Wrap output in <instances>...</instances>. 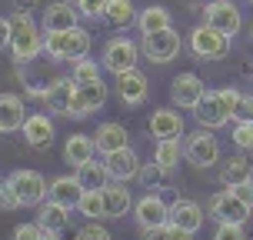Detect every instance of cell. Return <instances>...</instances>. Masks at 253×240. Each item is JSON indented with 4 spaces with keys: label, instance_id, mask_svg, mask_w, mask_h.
I'll list each match as a JSON object with an SVG mask.
<instances>
[{
    "label": "cell",
    "instance_id": "cell-26",
    "mask_svg": "<svg viewBox=\"0 0 253 240\" xmlns=\"http://www.w3.org/2000/svg\"><path fill=\"white\" fill-rule=\"evenodd\" d=\"M27 120V107L17 94H0V127L10 134V130H20Z\"/></svg>",
    "mask_w": 253,
    "mask_h": 240
},
{
    "label": "cell",
    "instance_id": "cell-43",
    "mask_svg": "<svg viewBox=\"0 0 253 240\" xmlns=\"http://www.w3.org/2000/svg\"><path fill=\"white\" fill-rule=\"evenodd\" d=\"M233 120H253V97L243 94V100H240V107H237V117H233Z\"/></svg>",
    "mask_w": 253,
    "mask_h": 240
},
{
    "label": "cell",
    "instance_id": "cell-35",
    "mask_svg": "<svg viewBox=\"0 0 253 240\" xmlns=\"http://www.w3.org/2000/svg\"><path fill=\"white\" fill-rule=\"evenodd\" d=\"M230 140H233L240 150H253V120H233Z\"/></svg>",
    "mask_w": 253,
    "mask_h": 240
},
{
    "label": "cell",
    "instance_id": "cell-38",
    "mask_svg": "<svg viewBox=\"0 0 253 240\" xmlns=\"http://www.w3.org/2000/svg\"><path fill=\"white\" fill-rule=\"evenodd\" d=\"M74 3L80 17H103V10H107V0H74Z\"/></svg>",
    "mask_w": 253,
    "mask_h": 240
},
{
    "label": "cell",
    "instance_id": "cell-44",
    "mask_svg": "<svg viewBox=\"0 0 253 240\" xmlns=\"http://www.w3.org/2000/svg\"><path fill=\"white\" fill-rule=\"evenodd\" d=\"M0 207H7V210H13V207H20V203H17V197H13L10 190H7V184H3V190H0Z\"/></svg>",
    "mask_w": 253,
    "mask_h": 240
},
{
    "label": "cell",
    "instance_id": "cell-25",
    "mask_svg": "<svg viewBox=\"0 0 253 240\" xmlns=\"http://www.w3.org/2000/svg\"><path fill=\"white\" fill-rule=\"evenodd\" d=\"M250 177H253V160L247 157V150L223 160V167H220V184L223 187H237V184H243V180H250Z\"/></svg>",
    "mask_w": 253,
    "mask_h": 240
},
{
    "label": "cell",
    "instance_id": "cell-17",
    "mask_svg": "<svg viewBox=\"0 0 253 240\" xmlns=\"http://www.w3.org/2000/svg\"><path fill=\"white\" fill-rule=\"evenodd\" d=\"M203 80L193 70H187V74H180V77H173V84H170V97H173V103L177 107H187V110H193L197 103L203 100Z\"/></svg>",
    "mask_w": 253,
    "mask_h": 240
},
{
    "label": "cell",
    "instance_id": "cell-2",
    "mask_svg": "<svg viewBox=\"0 0 253 240\" xmlns=\"http://www.w3.org/2000/svg\"><path fill=\"white\" fill-rule=\"evenodd\" d=\"M93 47V40L84 27H70V30H43V53L57 63H70L84 60Z\"/></svg>",
    "mask_w": 253,
    "mask_h": 240
},
{
    "label": "cell",
    "instance_id": "cell-30",
    "mask_svg": "<svg viewBox=\"0 0 253 240\" xmlns=\"http://www.w3.org/2000/svg\"><path fill=\"white\" fill-rule=\"evenodd\" d=\"M137 27L140 34H157V30H167L170 24V10L167 7H160V3H153V7H143V10L137 13Z\"/></svg>",
    "mask_w": 253,
    "mask_h": 240
},
{
    "label": "cell",
    "instance_id": "cell-33",
    "mask_svg": "<svg viewBox=\"0 0 253 240\" xmlns=\"http://www.w3.org/2000/svg\"><path fill=\"white\" fill-rule=\"evenodd\" d=\"M77 210L87 217V220H100V217H107L103 190H84V197H80V203H77Z\"/></svg>",
    "mask_w": 253,
    "mask_h": 240
},
{
    "label": "cell",
    "instance_id": "cell-5",
    "mask_svg": "<svg viewBox=\"0 0 253 240\" xmlns=\"http://www.w3.org/2000/svg\"><path fill=\"white\" fill-rule=\"evenodd\" d=\"M140 57H143V53H140V44H133L126 34H117V37H110L103 44L100 67L117 77V74H124V70H133Z\"/></svg>",
    "mask_w": 253,
    "mask_h": 240
},
{
    "label": "cell",
    "instance_id": "cell-15",
    "mask_svg": "<svg viewBox=\"0 0 253 240\" xmlns=\"http://www.w3.org/2000/svg\"><path fill=\"white\" fill-rule=\"evenodd\" d=\"M183 134H187V124H183L180 110L157 107L150 114V137L153 140H183Z\"/></svg>",
    "mask_w": 253,
    "mask_h": 240
},
{
    "label": "cell",
    "instance_id": "cell-32",
    "mask_svg": "<svg viewBox=\"0 0 253 240\" xmlns=\"http://www.w3.org/2000/svg\"><path fill=\"white\" fill-rule=\"evenodd\" d=\"M153 160L167 170H177V164L183 160V140H157Z\"/></svg>",
    "mask_w": 253,
    "mask_h": 240
},
{
    "label": "cell",
    "instance_id": "cell-16",
    "mask_svg": "<svg viewBox=\"0 0 253 240\" xmlns=\"http://www.w3.org/2000/svg\"><path fill=\"white\" fill-rule=\"evenodd\" d=\"M74 90H77V84H74V77H57L50 87L43 90V107L50 110L53 117H70V107H74Z\"/></svg>",
    "mask_w": 253,
    "mask_h": 240
},
{
    "label": "cell",
    "instance_id": "cell-46",
    "mask_svg": "<svg viewBox=\"0 0 253 240\" xmlns=\"http://www.w3.org/2000/svg\"><path fill=\"white\" fill-rule=\"evenodd\" d=\"M37 7V0H13V10H24V13H30Z\"/></svg>",
    "mask_w": 253,
    "mask_h": 240
},
{
    "label": "cell",
    "instance_id": "cell-3",
    "mask_svg": "<svg viewBox=\"0 0 253 240\" xmlns=\"http://www.w3.org/2000/svg\"><path fill=\"white\" fill-rule=\"evenodd\" d=\"M10 24H13V40H10V53L13 63H30L43 53V34H40L37 20L24 10H13L10 13Z\"/></svg>",
    "mask_w": 253,
    "mask_h": 240
},
{
    "label": "cell",
    "instance_id": "cell-12",
    "mask_svg": "<svg viewBox=\"0 0 253 240\" xmlns=\"http://www.w3.org/2000/svg\"><path fill=\"white\" fill-rule=\"evenodd\" d=\"M203 20L216 30H223L227 37H237L243 27V10L233 3V0H210L207 10H203Z\"/></svg>",
    "mask_w": 253,
    "mask_h": 240
},
{
    "label": "cell",
    "instance_id": "cell-14",
    "mask_svg": "<svg viewBox=\"0 0 253 240\" xmlns=\"http://www.w3.org/2000/svg\"><path fill=\"white\" fill-rule=\"evenodd\" d=\"M20 134H24V140L34 147V150H47L53 144V137H57V127H53V114H27L24 127H20Z\"/></svg>",
    "mask_w": 253,
    "mask_h": 240
},
{
    "label": "cell",
    "instance_id": "cell-47",
    "mask_svg": "<svg viewBox=\"0 0 253 240\" xmlns=\"http://www.w3.org/2000/svg\"><path fill=\"white\" fill-rule=\"evenodd\" d=\"M40 240H60V234H57V230H43V234H40Z\"/></svg>",
    "mask_w": 253,
    "mask_h": 240
},
{
    "label": "cell",
    "instance_id": "cell-24",
    "mask_svg": "<svg viewBox=\"0 0 253 240\" xmlns=\"http://www.w3.org/2000/svg\"><path fill=\"white\" fill-rule=\"evenodd\" d=\"M93 153H97V144H93L90 134H74L63 144V160L70 167H80V164H87V160H93Z\"/></svg>",
    "mask_w": 253,
    "mask_h": 240
},
{
    "label": "cell",
    "instance_id": "cell-37",
    "mask_svg": "<svg viewBox=\"0 0 253 240\" xmlns=\"http://www.w3.org/2000/svg\"><path fill=\"white\" fill-rule=\"evenodd\" d=\"M213 240H247V230L243 224H216Z\"/></svg>",
    "mask_w": 253,
    "mask_h": 240
},
{
    "label": "cell",
    "instance_id": "cell-36",
    "mask_svg": "<svg viewBox=\"0 0 253 240\" xmlns=\"http://www.w3.org/2000/svg\"><path fill=\"white\" fill-rule=\"evenodd\" d=\"M77 240H114V237H110V230L103 227V224L90 220L87 227H80V230H77Z\"/></svg>",
    "mask_w": 253,
    "mask_h": 240
},
{
    "label": "cell",
    "instance_id": "cell-19",
    "mask_svg": "<svg viewBox=\"0 0 253 240\" xmlns=\"http://www.w3.org/2000/svg\"><path fill=\"white\" fill-rule=\"evenodd\" d=\"M70 27H80V10H77V3L53 0L50 7L43 10V30H70Z\"/></svg>",
    "mask_w": 253,
    "mask_h": 240
},
{
    "label": "cell",
    "instance_id": "cell-39",
    "mask_svg": "<svg viewBox=\"0 0 253 240\" xmlns=\"http://www.w3.org/2000/svg\"><path fill=\"white\" fill-rule=\"evenodd\" d=\"M40 234H43L40 224H20L13 230V240H40Z\"/></svg>",
    "mask_w": 253,
    "mask_h": 240
},
{
    "label": "cell",
    "instance_id": "cell-29",
    "mask_svg": "<svg viewBox=\"0 0 253 240\" xmlns=\"http://www.w3.org/2000/svg\"><path fill=\"white\" fill-rule=\"evenodd\" d=\"M37 224L43 230H57V234H63V227L70 224V210L60 207V203H53V200H43L40 203V214H37Z\"/></svg>",
    "mask_w": 253,
    "mask_h": 240
},
{
    "label": "cell",
    "instance_id": "cell-21",
    "mask_svg": "<svg viewBox=\"0 0 253 240\" xmlns=\"http://www.w3.org/2000/svg\"><path fill=\"white\" fill-rule=\"evenodd\" d=\"M93 144H97V150L107 157V153H114V150H124V147H130V134H126L124 124L107 120V124L97 127V137H93Z\"/></svg>",
    "mask_w": 253,
    "mask_h": 240
},
{
    "label": "cell",
    "instance_id": "cell-42",
    "mask_svg": "<svg viewBox=\"0 0 253 240\" xmlns=\"http://www.w3.org/2000/svg\"><path fill=\"white\" fill-rule=\"evenodd\" d=\"M143 240H173V234H170V224H164V227H150V230H143Z\"/></svg>",
    "mask_w": 253,
    "mask_h": 240
},
{
    "label": "cell",
    "instance_id": "cell-27",
    "mask_svg": "<svg viewBox=\"0 0 253 240\" xmlns=\"http://www.w3.org/2000/svg\"><path fill=\"white\" fill-rule=\"evenodd\" d=\"M137 7L133 0H107V10H103V20L117 30H126L130 24H137Z\"/></svg>",
    "mask_w": 253,
    "mask_h": 240
},
{
    "label": "cell",
    "instance_id": "cell-4",
    "mask_svg": "<svg viewBox=\"0 0 253 240\" xmlns=\"http://www.w3.org/2000/svg\"><path fill=\"white\" fill-rule=\"evenodd\" d=\"M230 40L223 30H216L203 20L200 27H193L190 30V53L197 57V60H223L230 53Z\"/></svg>",
    "mask_w": 253,
    "mask_h": 240
},
{
    "label": "cell",
    "instance_id": "cell-8",
    "mask_svg": "<svg viewBox=\"0 0 253 240\" xmlns=\"http://www.w3.org/2000/svg\"><path fill=\"white\" fill-rule=\"evenodd\" d=\"M107 97H110V90L103 80H90V84H77L74 90V107H70V117L74 120H87V117L100 114L103 107H107Z\"/></svg>",
    "mask_w": 253,
    "mask_h": 240
},
{
    "label": "cell",
    "instance_id": "cell-40",
    "mask_svg": "<svg viewBox=\"0 0 253 240\" xmlns=\"http://www.w3.org/2000/svg\"><path fill=\"white\" fill-rule=\"evenodd\" d=\"M230 190H233V193H237V197H240L247 207H253V177L243 180V184H237V187H230Z\"/></svg>",
    "mask_w": 253,
    "mask_h": 240
},
{
    "label": "cell",
    "instance_id": "cell-50",
    "mask_svg": "<svg viewBox=\"0 0 253 240\" xmlns=\"http://www.w3.org/2000/svg\"><path fill=\"white\" fill-rule=\"evenodd\" d=\"M250 37H253V27H250Z\"/></svg>",
    "mask_w": 253,
    "mask_h": 240
},
{
    "label": "cell",
    "instance_id": "cell-9",
    "mask_svg": "<svg viewBox=\"0 0 253 240\" xmlns=\"http://www.w3.org/2000/svg\"><path fill=\"white\" fill-rule=\"evenodd\" d=\"M183 160H190V164L200 167V170L213 167L216 160H220V140H216L207 127H200L197 134H190V137L183 140Z\"/></svg>",
    "mask_w": 253,
    "mask_h": 240
},
{
    "label": "cell",
    "instance_id": "cell-20",
    "mask_svg": "<svg viewBox=\"0 0 253 240\" xmlns=\"http://www.w3.org/2000/svg\"><path fill=\"white\" fill-rule=\"evenodd\" d=\"M203 207L197 200H187V197H177V200L170 203V224H177V227H183V230H197L203 227Z\"/></svg>",
    "mask_w": 253,
    "mask_h": 240
},
{
    "label": "cell",
    "instance_id": "cell-13",
    "mask_svg": "<svg viewBox=\"0 0 253 240\" xmlns=\"http://www.w3.org/2000/svg\"><path fill=\"white\" fill-rule=\"evenodd\" d=\"M117 97H120L124 107H143L147 97H150V80L140 74L137 67L124 70V74H117Z\"/></svg>",
    "mask_w": 253,
    "mask_h": 240
},
{
    "label": "cell",
    "instance_id": "cell-7",
    "mask_svg": "<svg viewBox=\"0 0 253 240\" xmlns=\"http://www.w3.org/2000/svg\"><path fill=\"white\" fill-rule=\"evenodd\" d=\"M3 184L17 197L20 207H40V203L47 200V187H50V184H43V177H40L37 170H13Z\"/></svg>",
    "mask_w": 253,
    "mask_h": 240
},
{
    "label": "cell",
    "instance_id": "cell-1",
    "mask_svg": "<svg viewBox=\"0 0 253 240\" xmlns=\"http://www.w3.org/2000/svg\"><path fill=\"white\" fill-rule=\"evenodd\" d=\"M243 94L237 87H223V90H207L203 100L193 107V117L197 124L207 127V130H220L227 127L233 117H237V107H240Z\"/></svg>",
    "mask_w": 253,
    "mask_h": 240
},
{
    "label": "cell",
    "instance_id": "cell-28",
    "mask_svg": "<svg viewBox=\"0 0 253 240\" xmlns=\"http://www.w3.org/2000/svg\"><path fill=\"white\" fill-rule=\"evenodd\" d=\"M74 177L80 180L84 190H103L107 184H110V174H107V164H103V160H87V164H80Z\"/></svg>",
    "mask_w": 253,
    "mask_h": 240
},
{
    "label": "cell",
    "instance_id": "cell-41",
    "mask_svg": "<svg viewBox=\"0 0 253 240\" xmlns=\"http://www.w3.org/2000/svg\"><path fill=\"white\" fill-rule=\"evenodd\" d=\"M10 40H13V24H10V17H0V50H3V47H10Z\"/></svg>",
    "mask_w": 253,
    "mask_h": 240
},
{
    "label": "cell",
    "instance_id": "cell-49",
    "mask_svg": "<svg viewBox=\"0 0 253 240\" xmlns=\"http://www.w3.org/2000/svg\"><path fill=\"white\" fill-rule=\"evenodd\" d=\"M0 190H3V180H0Z\"/></svg>",
    "mask_w": 253,
    "mask_h": 240
},
{
    "label": "cell",
    "instance_id": "cell-45",
    "mask_svg": "<svg viewBox=\"0 0 253 240\" xmlns=\"http://www.w3.org/2000/svg\"><path fill=\"white\" fill-rule=\"evenodd\" d=\"M170 234H173V240H197L193 230H183V227H177V224H170Z\"/></svg>",
    "mask_w": 253,
    "mask_h": 240
},
{
    "label": "cell",
    "instance_id": "cell-48",
    "mask_svg": "<svg viewBox=\"0 0 253 240\" xmlns=\"http://www.w3.org/2000/svg\"><path fill=\"white\" fill-rule=\"evenodd\" d=\"M3 134H7V130H3V127H0V137H3Z\"/></svg>",
    "mask_w": 253,
    "mask_h": 240
},
{
    "label": "cell",
    "instance_id": "cell-18",
    "mask_svg": "<svg viewBox=\"0 0 253 240\" xmlns=\"http://www.w3.org/2000/svg\"><path fill=\"white\" fill-rule=\"evenodd\" d=\"M107 174H110V180H133V177H140V157H137V150L133 147H124V150H114V153H107Z\"/></svg>",
    "mask_w": 253,
    "mask_h": 240
},
{
    "label": "cell",
    "instance_id": "cell-11",
    "mask_svg": "<svg viewBox=\"0 0 253 240\" xmlns=\"http://www.w3.org/2000/svg\"><path fill=\"white\" fill-rule=\"evenodd\" d=\"M250 210H253V207H247V203H243L230 187L220 190V193H213L210 203H207V214L213 217L216 224H247Z\"/></svg>",
    "mask_w": 253,
    "mask_h": 240
},
{
    "label": "cell",
    "instance_id": "cell-23",
    "mask_svg": "<svg viewBox=\"0 0 253 240\" xmlns=\"http://www.w3.org/2000/svg\"><path fill=\"white\" fill-rule=\"evenodd\" d=\"M103 203H107V217H124V214H133V197L126 190L124 180H110L103 187Z\"/></svg>",
    "mask_w": 253,
    "mask_h": 240
},
{
    "label": "cell",
    "instance_id": "cell-51",
    "mask_svg": "<svg viewBox=\"0 0 253 240\" xmlns=\"http://www.w3.org/2000/svg\"><path fill=\"white\" fill-rule=\"evenodd\" d=\"M250 3H253V0H250Z\"/></svg>",
    "mask_w": 253,
    "mask_h": 240
},
{
    "label": "cell",
    "instance_id": "cell-34",
    "mask_svg": "<svg viewBox=\"0 0 253 240\" xmlns=\"http://www.w3.org/2000/svg\"><path fill=\"white\" fill-rule=\"evenodd\" d=\"M70 77H74V84H90V80H100V67H97V60L84 57V60L74 63Z\"/></svg>",
    "mask_w": 253,
    "mask_h": 240
},
{
    "label": "cell",
    "instance_id": "cell-10",
    "mask_svg": "<svg viewBox=\"0 0 253 240\" xmlns=\"http://www.w3.org/2000/svg\"><path fill=\"white\" fill-rule=\"evenodd\" d=\"M133 220H137L140 230L170 224V203L160 197V190H147L143 197H137V203H133Z\"/></svg>",
    "mask_w": 253,
    "mask_h": 240
},
{
    "label": "cell",
    "instance_id": "cell-6",
    "mask_svg": "<svg viewBox=\"0 0 253 240\" xmlns=\"http://www.w3.org/2000/svg\"><path fill=\"white\" fill-rule=\"evenodd\" d=\"M180 47H183V37H180L177 27H167V30H157V34H143V40H140V53L150 63L177 60Z\"/></svg>",
    "mask_w": 253,
    "mask_h": 240
},
{
    "label": "cell",
    "instance_id": "cell-22",
    "mask_svg": "<svg viewBox=\"0 0 253 240\" xmlns=\"http://www.w3.org/2000/svg\"><path fill=\"white\" fill-rule=\"evenodd\" d=\"M80 197H84V187H80L77 177H57V180H50V187H47V200L60 203L67 210H77Z\"/></svg>",
    "mask_w": 253,
    "mask_h": 240
},
{
    "label": "cell",
    "instance_id": "cell-31",
    "mask_svg": "<svg viewBox=\"0 0 253 240\" xmlns=\"http://www.w3.org/2000/svg\"><path fill=\"white\" fill-rule=\"evenodd\" d=\"M170 174H173V170L160 167L157 160H147V164L140 167V184L147 190H167L170 187Z\"/></svg>",
    "mask_w": 253,
    "mask_h": 240
}]
</instances>
